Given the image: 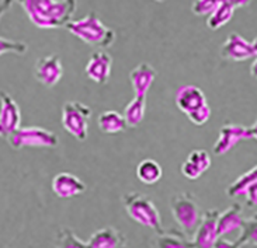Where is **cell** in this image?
<instances>
[{"label": "cell", "instance_id": "obj_1", "mask_svg": "<svg viewBox=\"0 0 257 248\" xmlns=\"http://www.w3.org/2000/svg\"><path fill=\"white\" fill-rule=\"evenodd\" d=\"M13 3L23 7L30 21L42 30L66 27L76 12V0H3L2 14L6 13Z\"/></svg>", "mask_w": 257, "mask_h": 248}, {"label": "cell", "instance_id": "obj_2", "mask_svg": "<svg viewBox=\"0 0 257 248\" xmlns=\"http://www.w3.org/2000/svg\"><path fill=\"white\" fill-rule=\"evenodd\" d=\"M65 28L70 34L84 42L86 45L96 47V48H110L117 40L115 31L107 27L104 23L98 19L97 14L93 12L84 16L83 19L72 20Z\"/></svg>", "mask_w": 257, "mask_h": 248}, {"label": "cell", "instance_id": "obj_3", "mask_svg": "<svg viewBox=\"0 0 257 248\" xmlns=\"http://www.w3.org/2000/svg\"><path fill=\"white\" fill-rule=\"evenodd\" d=\"M91 117L90 107L79 101H68L63 104L61 122L65 131L77 140H86L89 135V119Z\"/></svg>", "mask_w": 257, "mask_h": 248}, {"label": "cell", "instance_id": "obj_4", "mask_svg": "<svg viewBox=\"0 0 257 248\" xmlns=\"http://www.w3.org/2000/svg\"><path fill=\"white\" fill-rule=\"evenodd\" d=\"M7 142L16 150L23 147H56L59 145L55 133L41 126H21L7 138Z\"/></svg>", "mask_w": 257, "mask_h": 248}, {"label": "cell", "instance_id": "obj_5", "mask_svg": "<svg viewBox=\"0 0 257 248\" xmlns=\"http://www.w3.org/2000/svg\"><path fill=\"white\" fill-rule=\"evenodd\" d=\"M126 212L134 220H137L144 226L152 228H159L160 216L152 200L148 199L139 193H130L125 196Z\"/></svg>", "mask_w": 257, "mask_h": 248}, {"label": "cell", "instance_id": "obj_6", "mask_svg": "<svg viewBox=\"0 0 257 248\" xmlns=\"http://www.w3.org/2000/svg\"><path fill=\"white\" fill-rule=\"evenodd\" d=\"M0 133L7 139L21 128L20 107L6 91L0 93Z\"/></svg>", "mask_w": 257, "mask_h": 248}, {"label": "cell", "instance_id": "obj_7", "mask_svg": "<svg viewBox=\"0 0 257 248\" xmlns=\"http://www.w3.org/2000/svg\"><path fill=\"white\" fill-rule=\"evenodd\" d=\"M34 76L45 87H54L63 76V66L56 55L40 58L34 68Z\"/></svg>", "mask_w": 257, "mask_h": 248}, {"label": "cell", "instance_id": "obj_8", "mask_svg": "<svg viewBox=\"0 0 257 248\" xmlns=\"http://www.w3.org/2000/svg\"><path fill=\"white\" fill-rule=\"evenodd\" d=\"M112 58L105 51H96L86 63L84 73L91 82L97 84H107L111 77Z\"/></svg>", "mask_w": 257, "mask_h": 248}, {"label": "cell", "instance_id": "obj_9", "mask_svg": "<svg viewBox=\"0 0 257 248\" xmlns=\"http://www.w3.org/2000/svg\"><path fill=\"white\" fill-rule=\"evenodd\" d=\"M172 209H173L176 220L184 230L190 231L197 226V223H198V207L190 195H187V193L179 195L173 200Z\"/></svg>", "mask_w": 257, "mask_h": 248}, {"label": "cell", "instance_id": "obj_10", "mask_svg": "<svg viewBox=\"0 0 257 248\" xmlns=\"http://www.w3.org/2000/svg\"><path fill=\"white\" fill-rule=\"evenodd\" d=\"M221 56L223 59H228L232 62H243L254 56V51L251 47V42H249L242 35L232 33L223 42L221 48Z\"/></svg>", "mask_w": 257, "mask_h": 248}, {"label": "cell", "instance_id": "obj_11", "mask_svg": "<svg viewBox=\"0 0 257 248\" xmlns=\"http://www.w3.org/2000/svg\"><path fill=\"white\" fill-rule=\"evenodd\" d=\"M247 136V128L243 125L225 124L219 131V136L214 145V153L216 156H223L230 152L235 146Z\"/></svg>", "mask_w": 257, "mask_h": 248}, {"label": "cell", "instance_id": "obj_12", "mask_svg": "<svg viewBox=\"0 0 257 248\" xmlns=\"http://www.w3.org/2000/svg\"><path fill=\"white\" fill-rule=\"evenodd\" d=\"M205 104L208 103H207V97L204 94V91L193 84L183 86L176 93V105L186 115Z\"/></svg>", "mask_w": 257, "mask_h": 248}, {"label": "cell", "instance_id": "obj_13", "mask_svg": "<svg viewBox=\"0 0 257 248\" xmlns=\"http://www.w3.org/2000/svg\"><path fill=\"white\" fill-rule=\"evenodd\" d=\"M156 76H158V72L155 70L152 65L146 62L139 63L130 73V82H131L134 93L137 96H146L152 87Z\"/></svg>", "mask_w": 257, "mask_h": 248}, {"label": "cell", "instance_id": "obj_14", "mask_svg": "<svg viewBox=\"0 0 257 248\" xmlns=\"http://www.w3.org/2000/svg\"><path fill=\"white\" fill-rule=\"evenodd\" d=\"M211 167V157L207 150L197 149L187 156L186 161L181 164V172L188 179H197Z\"/></svg>", "mask_w": 257, "mask_h": 248}, {"label": "cell", "instance_id": "obj_15", "mask_svg": "<svg viewBox=\"0 0 257 248\" xmlns=\"http://www.w3.org/2000/svg\"><path fill=\"white\" fill-rule=\"evenodd\" d=\"M52 189L59 198H70L84 192L86 185L70 172H59L52 179Z\"/></svg>", "mask_w": 257, "mask_h": 248}, {"label": "cell", "instance_id": "obj_16", "mask_svg": "<svg viewBox=\"0 0 257 248\" xmlns=\"http://www.w3.org/2000/svg\"><path fill=\"white\" fill-rule=\"evenodd\" d=\"M218 212H208L204 217L201 226L197 231L195 245L198 248H211L215 245L216 238L219 235L218 231Z\"/></svg>", "mask_w": 257, "mask_h": 248}, {"label": "cell", "instance_id": "obj_17", "mask_svg": "<svg viewBox=\"0 0 257 248\" xmlns=\"http://www.w3.org/2000/svg\"><path fill=\"white\" fill-rule=\"evenodd\" d=\"M98 129L105 133V135H118L126 131L128 124H126L124 114H119L117 111H104L101 112L97 118Z\"/></svg>", "mask_w": 257, "mask_h": 248}, {"label": "cell", "instance_id": "obj_18", "mask_svg": "<svg viewBox=\"0 0 257 248\" xmlns=\"http://www.w3.org/2000/svg\"><path fill=\"white\" fill-rule=\"evenodd\" d=\"M146 111V96H134L130 104L124 110V118H125L128 128H137L145 118Z\"/></svg>", "mask_w": 257, "mask_h": 248}, {"label": "cell", "instance_id": "obj_19", "mask_svg": "<svg viewBox=\"0 0 257 248\" xmlns=\"http://www.w3.org/2000/svg\"><path fill=\"white\" fill-rule=\"evenodd\" d=\"M162 165L152 159L142 160L137 165V177H138L144 184H155L162 178Z\"/></svg>", "mask_w": 257, "mask_h": 248}, {"label": "cell", "instance_id": "obj_20", "mask_svg": "<svg viewBox=\"0 0 257 248\" xmlns=\"http://www.w3.org/2000/svg\"><path fill=\"white\" fill-rule=\"evenodd\" d=\"M233 13H235V7L228 2H221V5L207 17V26L211 30H219L232 20Z\"/></svg>", "mask_w": 257, "mask_h": 248}, {"label": "cell", "instance_id": "obj_21", "mask_svg": "<svg viewBox=\"0 0 257 248\" xmlns=\"http://www.w3.org/2000/svg\"><path fill=\"white\" fill-rule=\"evenodd\" d=\"M121 238L112 228H103L98 230L87 242L89 248H117L119 247Z\"/></svg>", "mask_w": 257, "mask_h": 248}, {"label": "cell", "instance_id": "obj_22", "mask_svg": "<svg viewBox=\"0 0 257 248\" xmlns=\"http://www.w3.org/2000/svg\"><path fill=\"white\" fill-rule=\"evenodd\" d=\"M240 226H242V217H240V207L239 206H232L218 217L219 235L228 234Z\"/></svg>", "mask_w": 257, "mask_h": 248}, {"label": "cell", "instance_id": "obj_23", "mask_svg": "<svg viewBox=\"0 0 257 248\" xmlns=\"http://www.w3.org/2000/svg\"><path fill=\"white\" fill-rule=\"evenodd\" d=\"M257 182V165H254L253 168H250L249 171H246L244 174H242L239 178H236V181L233 184H230V186L228 188V193L230 196H237V195H242V193H246V191L249 189V186H251L253 184Z\"/></svg>", "mask_w": 257, "mask_h": 248}, {"label": "cell", "instance_id": "obj_24", "mask_svg": "<svg viewBox=\"0 0 257 248\" xmlns=\"http://www.w3.org/2000/svg\"><path fill=\"white\" fill-rule=\"evenodd\" d=\"M27 44L21 41H13L2 37L0 38V54L2 56L6 54H14V55H24L27 52Z\"/></svg>", "mask_w": 257, "mask_h": 248}, {"label": "cell", "instance_id": "obj_25", "mask_svg": "<svg viewBox=\"0 0 257 248\" xmlns=\"http://www.w3.org/2000/svg\"><path fill=\"white\" fill-rule=\"evenodd\" d=\"M223 0H194L191 10L195 16H201V17H208L209 14L215 10L216 7L221 5Z\"/></svg>", "mask_w": 257, "mask_h": 248}, {"label": "cell", "instance_id": "obj_26", "mask_svg": "<svg viewBox=\"0 0 257 248\" xmlns=\"http://www.w3.org/2000/svg\"><path fill=\"white\" fill-rule=\"evenodd\" d=\"M58 248H89V245L80 241L70 230H63L59 235Z\"/></svg>", "mask_w": 257, "mask_h": 248}, {"label": "cell", "instance_id": "obj_27", "mask_svg": "<svg viewBox=\"0 0 257 248\" xmlns=\"http://www.w3.org/2000/svg\"><path fill=\"white\" fill-rule=\"evenodd\" d=\"M187 118L190 119V122L194 124L195 126H202V125L207 124L209 121V118H211V108H209L208 104H205V105L197 108L193 112H190Z\"/></svg>", "mask_w": 257, "mask_h": 248}, {"label": "cell", "instance_id": "obj_28", "mask_svg": "<svg viewBox=\"0 0 257 248\" xmlns=\"http://www.w3.org/2000/svg\"><path fill=\"white\" fill-rule=\"evenodd\" d=\"M159 248H190L186 241L176 235H166L162 237L159 241Z\"/></svg>", "mask_w": 257, "mask_h": 248}, {"label": "cell", "instance_id": "obj_29", "mask_svg": "<svg viewBox=\"0 0 257 248\" xmlns=\"http://www.w3.org/2000/svg\"><path fill=\"white\" fill-rule=\"evenodd\" d=\"M242 241H249L257 244V217H254V219L246 226L243 235H242Z\"/></svg>", "mask_w": 257, "mask_h": 248}, {"label": "cell", "instance_id": "obj_30", "mask_svg": "<svg viewBox=\"0 0 257 248\" xmlns=\"http://www.w3.org/2000/svg\"><path fill=\"white\" fill-rule=\"evenodd\" d=\"M246 196H247V200L251 205H257V182L253 184L251 186H249V189L246 191Z\"/></svg>", "mask_w": 257, "mask_h": 248}, {"label": "cell", "instance_id": "obj_31", "mask_svg": "<svg viewBox=\"0 0 257 248\" xmlns=\"http://www.w3.org/2000/svg\"><path fill=\"white\" fill-rule=\"evenodd\" d=\"M223 2H228V3H230V5L235 7V9L246 7L249 3H250V0H223Z\"/></svg>", "mask_w": 257, "mask_h": 248}, {"label": "cell", "instance_id": "obj_32", "mask_svg": "<svg viewBox=\"0 0 257 248\" xmlns=\"http://www.w3.org/2000/svg\"><path fill=\"white\" fill-rule=\"evenodd\" d=\"M256 139L257 140V119L256 122H254V125L253 126H250V128H247V136H246V139Z\"/></svg>", "mask_w": 257, "mask_h": 248}, {"label": "cell", "instance_id": "obj_33", "mask_svg": "<svg viewBox=\"0 0 257 248\" xmlns=\"http://www.w3.org/2000/svg\"><path fill=\"white\" fill-rule=\"evenodd\" d=\"M214 247L215 248H237V245L232 244V242L225 241V240H219V241L215 242V245H214Z\"/></svg>", "mask_w": 257, "mask_h": 248}, {"label": "cell", "instance_id": "obj_34", "mask_svg": "<svg viewBox=\"0 0 257 248\" xmlns=\"http://www.w3.org/2000/svg\"><path fill=\"white\" fill-rule=\"evenodd\" d=\"M250 75H251V77H253V79H256V80H257V56H256V59L253 61V63H251Z\"/></svg>", "mask_w": 257, "mask_h": 248}, {"label": "cell", "instance_id": "obj_35", "mask_svg": "<svg viewBox=\"0 0 257 248\" xmlns=\"http://www.w3.org/2000/svg\"><path fill=\"white\" fill-rule=\"evenodd\" d=\"M251 47H253V51H254V56H257V37L251 41Z\"/></svg>", "mask_w": 257, "mask_h": 248}, {"label": "cell", "instance_id": "obj_36", "mask_svg": "<svg viewBox=\"0 0 257 248\" xmlns=\"http://www.w3.org/2000/svg\"><path fill=\"white\" fill-rule=\"evenodd\" d=\"M156 2H165V0H156Z\"/></svg>", "mask_w": 257, "mask_h": 248}]
</instances>
